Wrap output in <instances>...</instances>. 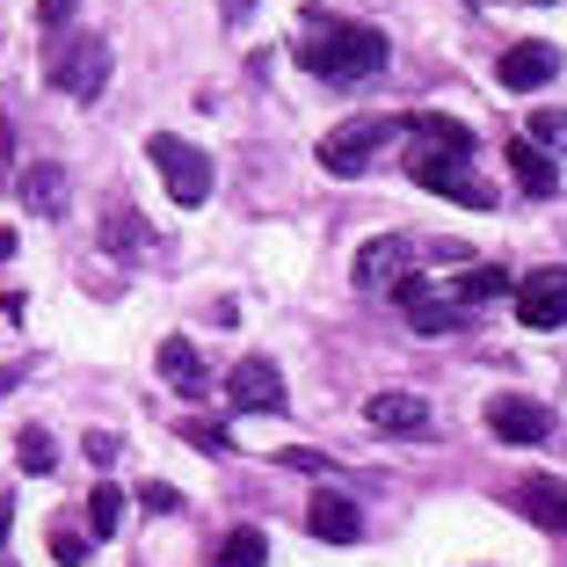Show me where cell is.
<instances>
[{
  "instance_id": "obj_27",
  "label": "cell",
  "mask_w": 567,
  "mask_h": 567,
  "mask_svg": "<svg viewBox=\"0 0 567 567\" xmlns=\"http://www.w3.org/2000/svg\"><path fill=\"white\" fill-rule=\"evenodd\" d=\"M138 495H146V509H153V517H167V509H183V495H175L167 481H146Z\"/></svg>"
},
{
  "instance_id": "obj_18",
  "label": "cell",
  "mask_w": 567,
  "mask_h": 567,
  "mask_svg": "<svg viewBox=\"0 0 567 567\" xmlns=\"http://www.w3.org/2000/svg\"><path fill=\"white\" fill-rule=\"evenodd\" d=\"M102 248H110V255H146L153 248L146 218H138L132 204H110V212H102Z\"/></svg>"
},
{
  "instance_id": "obj_9",
  "label": "cell",
  "mask_w": 567,
  "mask_h": 567,
  "mask_svg": "<svg viewBox=\"0 0 567 567\" xmlns=\"http://www.w3.org/2000/svg\"><path fill=\"white\" fill-rule=\"evenodd\" d=\"M487 436H495V444H546L553 415L538 401H524V393H495V401H487Z\"/></svg>"
},
{
  "instance_id": "obj_7",
  "label": "cell",
  "mask_w": 567,
  "mask_h": 567,
  "mask_svg": "<svg viewBox=\"0 0 567 567\" xmlns=\"http://www.w3.org/2000/svg\"><path fill=\"white\" fill-rule=\"evenodd\" d=\"M517 320L538 334L567 328V269H532V277L517 284Z\"/></svg>"
},
{
  "instance_id": "obj_1",
  "label": "cell",
  "mask_w": 567,
  "mask_h": 567,
  "mask_svg": "<svg viewBox=\"0 0 567 567\" xmlns=\"http://www.w3.org/2000/svg\"><path fill=\"white\" fill-rule=\"evenodd\" d=\"M299 66L320 73V81H364V73L385 66V37L364 30V22H306L299 37Z\"/></svg>"
},
{
  "instance_id": "obj_25",
  "label": "cell",
  "mask_w": 567,
  "mask_h": 567,
  "mask_svg": "<svg viewBox=\"0 0 567 567\" xmlns=\"http://www.w3.org/2000/svg\"><path fill=\"white\" fill-rule=\"evenodd\" d=\"M16 458H22V473H51V466H59V444H51V430H22V436H16Z\"/></svg>"
},
{
  "instance_id": "obj_26",
  "label": "cell",
  "mask_w": 567,
  "mask_h": 567,
  "mask_svg": "<svg viewBox=\"0 0 567 567\" xmlns=\"http://www.w3.org/2000/svg\"><path fill=\"white\" fill-rule=\"evenodd\" d=\"M189 444H197V451H212V458H226V451H234V444H226V430H218V422H189Z\"/></svg>"
},
{
  "instance_id": "obj_10",
  "label": "cell",
  "mask_w": 567,
  "mask_h": 567,
  "mask_svg": "<svg viewBox=\"0 0 567 567\" xmlns=\"http://www.w3.org/2000/svg\"><path fill=\"white\" fill-rule=\"evenodd\" d=\"M408 240L401 234H379V240H364V248H357V262H350V284L357 291H393V284L408 277Z\"/></svg>"
},
{
  "instance_id": "obj_24",
  "label": "cell",
  "mask_w": 567,
  "mask_h": 567,
  "mask_svg": "<svg viewBox=\"0 0 567 567\" xmlns=\"http://www.w3.org/2000/svg\"><path fill=\"white\" fill-rule=\"evenodd\" d=\"M87 546H95V538H87L81 524H66V517L51 524V560L59 567H87Z\"/></svg>"
},
{
  "instance_id": "obj_11",
  "label": "cell",
  "mask_w": 567,
  "mask_h": 567,
  "mask_svg": "<svg viewBox=\"0 0 567 567\" xmlns=\"http://www.w3.org/2000/svg\"><path fill=\"white\" fill-rule=\"evenodd\" d=\"M553 73H560V51H553V44H538V37H524V44H509V51H502L495 81L509 87V95H532V87H546Z\"/></svg>"
},
{
  "instance_id": "obj_2",
  "label": "cell",
  "mask_w": 567,
  "mask_h": 567,
  "mask_svg": "<svg viewBox=\"0 0 567 567\" xmlns=\"http://www.w3.org/2000/svg\"><path fill=\"white\" fill-rule=\"evenodd\" d=\"M408 175H415L422 189H436V197H451V204H473V212H487V183L473 175V153H451V146H408Z\"/></svg>"
},
{
  "instance_id": "obj_3",
  "label": "cell",
  "mask_w": 567,
  "mask_h": 567,
  "mask_svg": "<svg viewBox=\"0 0 567 567\" xmlns=\"http://www.w3.org/2000/svg\"><path fill=\"white\" fill-rule=\"evenodd\" d=\"M110 37L102 30H73L66 37V51L51 59V87L59 95H73V102H102V87H110Z\"/></svg>"
},
{
  "instance_id": "obj_6",
  "label": "cell",
  "mask_w": 567,
  "mask_h": 567,
  "mask_svg": "<svg viewBox=\"0 0 567 567\" xmlns=\"http://www.w3.org/2000/svg\"><path fill=\"white\" fill-rule=\"evenodd\" d=\"M393 291H401L408 328H415V334H451V328H466V306L451 299V291H436L430 277H415V269H408V277L393 284Z\"/></svg>"
},
{
  "instance_id": "obj_20",
  "label": "cell",
  "mask_w": 567,
  "mask_h": 567,
  "mask_svg": "<svg viewBox=\"0 0 567 567\" xmlns=\"http://www.w3.org/2000/svg\"><path fill=\"white\" fill-rule=\"evenodd\" d=\"M444 291H451V299H458V306L502 299V291H509V269H502V262H481V269H466V277H458V284H444Z\"/></svg>"
},
{
  "instance_id": "obj_34",
  "label": "cell",
  "mask_w": 567,
  "mask_h": 567,
  "mask_svg": "<svg viewBox=\"0 0 567 567\" xmlns=\"http://www.w3.org/2000/svg\"><path fill=\"white\" fill-rule=\"evenodd\" d=\"M538 8H546V0H538Z\"/></svg>"
},
{
  "instance_id": "obj_29",
  "label": "cell",
  "mask_w": 567,
  "mask_h": 567,
  "mask_svg": "<svg viewBox=\"0 0 567 567\" xmlns=\"http://www.w3.org/2000/svg\"><path fill=\"white\" fill-rule=\"evenodd\" d=\"M284 466H299V473H328V458H320V451H284Z\"/></svg>"
},
{
  "instance_id": "obj_4",
  "label": "cell",
  "mask_w": 567,
  "mask_h": 567,
  "mask_svg": "<svg viewBox=\"0 0 567 567\" xmlns=\"http://www.w3.org/2000/svg\"><path fill=\"white\" fill-rule=\"evenodd\" d=\"M408 117H350V124H334L328 138H320V167L328 175H364L371 161H379L385 138H401Z\"/></svg>"
},
{
  "instance_id": "obj_13",
  "label": "cell",
  "mask_w": 567,
  "mask_h": 567,
  "mask_svg": "<svg viewBox=\"0 0 567 567\" xmlns=\"http://www.w3.org/2000/svg\"><path fill=\"white\" fill-rule=\"evenodd\" d=\"M364 422L379 436H422V430H430V401H422V393H371Z\"/></svg>"
},
{
  "instance_id": "obj_33",
  "label": "cell",
  "mask_w": 567,
  "mask_h": 567,
  "mask_svg": "<svg viewBox=\"0 0 567 567\" xmlns=\"http://www.w3.org/2000/svg\"><path fill=\"white\" fill-rule=\"evenodd\" d=\"M240 8H248V0H226V16H240Z\"/></svg>"
},
{
  "instance_id": "obj_19",
  "label": "cell",
  "mask_w": 567,
  "mask_h": 567,
  "mask_svg": "<svg viewBox=\"0 0 567 567\" xmlns=\"http://www.w3.org/2000/svg\"><path fill=\"white\" fill-rule=\"evenodd\" d=\"M262 560H269V538L255 532V524H234L212 553V567H262Z\"/></svg>"
},
{
  "instance_id": "obj_30",
  "label": "cell",
  "mask_w": 567,
  "mask_h": 567,
  "mask_svg": "<svg viewBox=\"0 0 567 567\" xmlns=\"http://www.w3.org/2000/svg\"><path fill=\"white\" fill-rule=\"evenodd\" d=\"M66 8H73V0H44V8H37V22L51 30V22H66Z\"/></svg>"
},
{
  "instance_id": "obj_14",
  "label": "cell",
  "mask_w": 567,
  "mask_h": 567,
  "mask_svg": "<svg viewBox=\"0 0 567 567\" xmlns=\"http://www.w3.org/2000/svg\"><path fill=\"white\" fill-rule=\"evenodd\" d=\"M161 379L175 385V393H183V401H204V357H197V342H183V334H167L161 342Z\"/></svg>"
},
{
  "instance_id": "obj_17",
  "label": "cell",
  "mask_w": 567,
  "mask_h": 567,
  "mask_svg": "<svg viewBox=\"0 0 567 567\" xmlns=\"http://www.w3.org/2000/svg\"><path fill=\"white\" fill-rule=\"evenodd\" d=\"M509 175L524 183V197H553V189H560V167H553V153L532 146V138H517V146H509Z\"/></svg>"
},
{
  "instance_id": "obj_12",
  "label": "cell",
  "mask_w": 567,
  "mask_h": 567,
  "mask_svg": "<svg viewBox=\"0 0 567 567\" xmlns=\"http://www.w3.org/2000/svg\"><path fill=\"white\" fill-rule=\"evenodd\" d=\"M306 532L313 538H328V546H357V538H364V509H357L350 495H313L306 502Z\"/></svg>"
},
{
  "instance_id": "obj_23",
  "label": "cell",
  "mask_w": 567,
  "mask_h": 567,
  "mask_svg": "<svg viewBox=\"0 0 567 567\" xmlns=\"http://www.w3.org/2000/svg\"><path fill=\"white\" fill-rule=\"evenodd\" d=\"M524 138H532V146H546V153H567V110H532V124H524Z\"/></svg>"
},
{
  "instance_id": "obj_21",
  "label": "cell",
  "mask_w": 567,
  "mask_h": 567,
  "mask_svg": "<svg viewBox=\"0 0 567 567\" xmlns=\"http://www.w3.org/2000/svg\"><path fill=\"white\" fill-rule=\"evenodd\" d=\"M408 138H422V146H451V153H473V132L458 117H408Z\"/></svg>"
},
{
  "instance_id": "obj_5",
  "label": "cell",
  "mask_w": 567,
  "mask_h": 567,
  "mask_svg": "<svg viewBox=\"0 0 567 567\" xmlns=\"http://www.w3.org/2000/svg\"><path fill=\"white\" fill-rule=\"evenodd\" d=\"M146 161L161 167V183H167L175 204H204L212 197V161H204V146H189V138H175V132H153Z\"/></svg>"
},
{
  "instance_id": "obj_22",
  "label": "cell",
  "mask_w": 567,
  "mask_h": 567,
  "mask_svg": "<svg viewBox=\"0 0 567 567\" xmlns=\"http://www.w3.org/2000/svg\"><path fill=\"white\" fill-rule=\"evenodd\" d=\"M117 524H124V487H87V538H117Z\"/></svg>"
},
{
  "instance_id": "obj_32",
  "label": "cell",
  "mask_w": 567,
  "mask_h": 567,
  "mask_svg": "<svg viewBox=\"0 0 567 567\" xmlns=\"http://www.w3.org/2000/svg\"><path fill=\"white\" fill-rule=\"evenodd\" d=\"M8 255H16V234H8V226H0V262H8Z\"/></svg>"
},
{
  "instance_id": "obj_15",
  "label": "cell",
  "mask_w": 567,
  "mask_h": 567,
  "mask_svg": "<svg viewBox=\"0 0 567 567\" xmlns=\"http://www.w3.org/2000/svg\"><path fill=\"white\" fill-rule=\"evenodd\" d=\"M16 189H22V204H30L37 218H59V212H66V167L37 161V167H22V175H16Z\"/></svg>"
},
{
  "instance_id": "obj_8",
  "label": "cell",
  "mask_w": 567,
  "mask_h": 567,
  "mask_svg": "<svg viewBox=\"0 0 567 567\" xmlns=\"http://www.w3.org/2000/svg\"><path fill=\"white\" fill-rule=\"evenodd\" d=\"M226 401L240 408V415H277L284 408V379L269 357H240L234 371H226Z\"/></svg>"
},
{
  "instance_id": "obj_28",
  "label": "cell",
  "mask_w": 567,
  "mask_h": 567,
  "mask_svg": "<svg viewBox=\"0 0 567 567\" xmlns=\"http://www.w3.org/2000/svg\"><path fill=\"white\" fill-rule=\"evenodd\" d=\"M87 458H95V466H110V458H117V436H110V430H87Z\"/></svg>"
},
{
  "instance_id": "obj_16",
  "label": "cell",
  "mask_w": 567,
  "mask_h": 567,
  "mask_svg": "<svg viewBox=\"0 0 567 567\" xmlns=\"http://www.w3.org/2000/svg\"><path fill=\"white\" fill-rule=\"evenodd\" d=\"M517 502H524V517H532V524H546V532H567V481H546V473H532V481L517 487Z\"/></svg>"
},
{
  "instance_id": "obj_31",
  "label": "cell",
  "mask_w": 567,
  "mask_h": 567,
  "mask_svg": "<svg viewBox=\"0 0 567 567\" xmlns=\"http://www.w3.org/2000/svg\"><path fill=\"white\" fill-rule=\"evenodd\" d=\"M8 532H16V502L0 495V546H8Z\"/></svg>"
}]
</instances>
